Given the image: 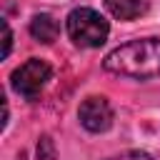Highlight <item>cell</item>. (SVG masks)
Returning <instances> with one entry per match:
<instances>
[{
    "mask_svg": "<svg viewBox=\"0 0 160 160\" xmlns=\"http://www.w3.org/2000/svg\"><path fill=\"white\" fill-rule=\"evenodd\" d=\"M102 68L120 78L150 80L160 75V38L130 40L105 55Z\"/></svg>",
    "mask_w": 160,
    "mask_h": 160,
    "instance_id": "obj_1",
    "label": "cell"
},
{
    "mask_svg": "<svg viewBox=\"0 0 160 160\" xmlns=\"http://www.w3.org/2000/svg\"><path fill=\"white\" fill-rule=\"evenodd\" d=\"M110 25L92 8H75L68 15V35L78 48H100L108 40Z\"/></svg>",
    "mask_w": 160,
    "mask_h": 160,
    "instance_id": "obj_2",
    "label": "cell"
},
{
    "mask_svg": "<svg viewBox=\"0 0 160 160\" xmlns=\"http://www.w3.org/2000/svg\"><path fill=\"white\" fill-rule=\"evenodd\" d=\"M50 75H52V70H50V65H48L45 60L30 58L28 62H22V65L12 72L10 82H12V90H15L18 95H22L25 100H35V98L42 92V88L48 85Z\"/></svg>",
    "mask_w": 160,
    "mask_h": 160,
    "instance_id": "obj_3",
    "label": "cell"
},
{
    "mask_svg": "<svg viewBox=\"0 0 160 160\" xmlns=\"http://www.w3.org/2000/svg\"><path fill=\"white\" fill-rule=\"evenodd\" d=\"M105 8L118 20H135L148 12V0H105Z\"/></svg>",
    "mask_w": 160,
    "mask_h": 160,
    "instance_id": "obj_5",
    "label": "cell"
},
{
    "mask_svg": "<svg viewBox=\"0 0 160 160\" xmlns=\"http://www.w3.org/2000/svg\"><path fill=\"white\" fill-rule=\"evenodd\" d=\"M2 35H5V48H2V55L8 58L10 55V45H12V32H10V25H8V20H2Z\"/></svg>",
    "mask_w": 160,
    "mask_h": 160,
    "instance_id": "obj_9",
    "label": "cell"
},
{
    "mask_svg": "<svg viewBox=\"0 0 160 160\" xmlns=\"http://www.w3.org/2000/svg\"><path fill=\"white\" fill-rule=\"evenodd\" d=\"M108 160H158V158H152L150 152H142V150H128V152H120V155L108 158Z\"/></svg>",
    "mask_w": 160,
    "mask_h": 160,
    "instance_id": "obj_8",
    "label": "cell"
},
{
    "mask_svg": "<svg viewBox=\"0 0 160 160\" xmlns=\"http://www.w3.org/2000/svg\"><path fill=\"white\" fill-rule=\"evenodd\" d=\"M78 118H80V125L85 130H90V132H105L112 125V108H110L108 98L90 95V98H85L80 102Z\"/></svg>",
    "mask_w": 160,
    "mask_h": 160,
    "instance_id": "obj_4",
    "label": "cell"
},
{
    "mask_svg": "<svg viewBox=\"0 0 160 160\" xmlns=\"http://www.w3.org/2000/svg\"><path fill=\"white\" fill-rule=\"evenodd\" d=\"M38 160H55V142L50 135H42L38 140Z\"/></svg>",
    "mask_w": 160,
    "mask_h": 160,
    "instance_id": "obj_7",
    "label": "cell"
},
{
    "mask_svg": "<svg viewBox=\"0 0 160 160\" xmlns=\"http://www.w3.org/2000/svg\"><path fill=\"white\" fill-rule=\"evenodd\" d=\"M58 32H60V25H58V20L52 18V15H48V12H40V15H35L32 20H30V35L38 40V42H52V40H58Z\"/></svg>",
    "mask_w": 160,
    "mask_h": 160,
    "instance_id": "obj_6",
    "label": "cell"
}]
</instances>
